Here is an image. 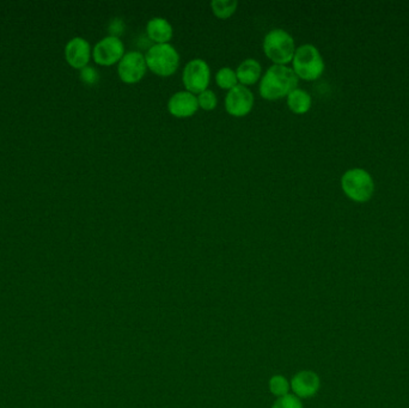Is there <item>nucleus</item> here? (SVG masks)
Segmentation results:
<instances>
[{"label":"nucleus","instance_id":"1","mask_svg":"<svg viewBox=\"0 0 409 408\" xmlns=\"http://www.w3.org/2000/svg\"><path fill=\"white\" fill-rule=\"evenodd\" d=\"M298 81L292 67L273 63L260 79L258 93L265 100H281L298 86Z\"/></svg>","mask_w":409,"mask_h":408},{"label":"nucleus","instance_id":"2","mask_svg":"<svg viewBox=\"0 0 409 408\" xmlns=\"http://www.w3.org/2000/svg\"><path fill=\"white\" fill-rule=\"evenodd\" d=\"M296 49L295 39L291 34L281 28L269 30L262 42V49L266 56L276 65L292 63Z\"/></svg>","mask_w":409,"mask_h":408},{"label":"nucleus","instance_id":"3","mask_svg":"<svg viewBox=\"0 0 409 408\" xmlns=\"http://www.w3.org/2000/svg\"><path fill=\"white\" fill-rule=\"evenodd\" d=\"M292 70L304 81H316L325 72V60L316 46L304 44L296 49L292 59Z\"/></svg>","mask_w":409,"mask_h":408},{"label":"nucleus","instance_id":"4","mask_svg":"<svg viewBox=\"0 0 409 408\" xmlns=\"http://www.w3.org/2000/svg\"><path fill=\"white\" fill-rule=\"evenodd\" d=\"M341 188L347 198L355 203H366L375 193V181L369 171L361 168H352L345 171L341 178Z\"/></svg>","mask_w":409,"mask_h":408},{"label":"nucleus","instance_id":"5","mask_svg":"<svg viewBox=\"0 0 409 408\" xmlns=\"http://www.w3.org/2000/svg\"><path fill=\"white\" fill-rule=\"evenodd\" d=\"M145 60L148 70L161 77H169L180 66V53L171 44L152 45L145 53Z\"/></svg>","mask_w":409,"mask_h":408},{"label":"nucleus","instance_id":"6","mask_svg":"<svg viewBox=\"0 0 409 408\" xmlns=\"http://www.w3.org/2000/svg\"><path fill=\"white\" fill-rule=\"evenodd\" d=\"M182 82L189 93L194 95L203 93L210 86V65L201 58L189 60L182 72Z\"/></svg>","mask_w":409,"mask_h":408},{"label":"nucleus","instance_id":"7","mask_svg":"<svg viewBox=\"0 0 409 408\" xmlns=\"http://www.w3.org/2000/svg\"><path fill=\"white\" fill-rule=\"evenodd\" d=\"M148 71L145 54L139 51H129L125 53L118 61V73L122 82L134 84L144 78Z\"/></svg>","mask_w":409,"mask_h":408},{"label":"nucleus","instance_id":"8","mask_svg":"<svg viewBox=\"0 0 409 408\" xmlns=\"http://www.w3.org/2000/svg\"><path fill=\"white\" fill-rule=\"evenodd\" d=\"M254 93L248 86H238L229 90L225 96V109L235 118L246 116L254 108Z\"/></svg>","mask_w":409,"mask_h":408},{"label":"nucleus","instance_id":"9","mask_svg":"<svg viewBox=\"0 0 409 408\" xmlns=\"http://www.w3.org/2000/svg\"><path fill=\"white\" fill-rule=\"evenodd\" d=\"M125 53V44L121 39L109 35L97 42L93 49V58L101 66H111L118 63Z\"/></svg>","mask_w":409,"mask_h":408},{"label":"nucleus","instance_id":"10","mask_svg":"<svg viewBox=\"0 0 409 408\" xmlns=\"http://www.w3.org/2000/svg\"><path fill=\"white\" fill-rule=\"evenodd\" d=\"M199 109L198 97L187 90L177 91L168 101V111L171 116L178 119H185L194 116Z\"/></svg>","mask_w":409,"mask_h":408},{"label":"nucleus","instance_id":"11","mask_svg":"<svg viewBox=\"0 0 409 408\" xmlns=\"http://www.w3.org/2000/svg\"><path fill=\"white\" fill-rule=\"evenodd\" d=\"M290 386L296 397L310 399L318 393L321 388V379L315 371L302 370L292 377Z\"/></svg>","mask_w":409,"mask_h":408},{"label":"nucleus","instance_id":"12","mask_svg":"<svg viewBox=\"0 0 409 408\" xmlns=\"http://www.w3.org/2000/svg\"><path fill=\"white\" fill-rule=\"evenodd\" d=\"M65 56L67 63L78 70L88 66L91 58V46L83 37H74L66 45Z\"/></svg>","mask_w":409,"mask_h":408},{"label":"nucleus","instance_id":"13","mask_svg":"<svg viewBox=\"0 0 409 408\" xmlns=\"http://www.w3.org/2000/svg\"><path fill=\"white\" fill-rule=\"evenodd\" d=\"M146 34L153 45L170 44L173 36V28L164 17H152L146 24Z\"/></svg>","mask_w":409,"mask_h":408},{"label":"nucleus","instance_id":"14","mask_svg":"<svg viewBox=\"0 0 409 408\" xmlns=\"http://www.w3.org/2000/svg\"><path fill=\"white\" fill-rule=\"evenodd\" d=\"M238 83L242 86H253L261 79L262 66L258 60L254 58L244 59L236 68Z\"/></svg>","mask_w":409,"mask_h":408},{"label":"nucleus","instance_id":"15","mask_svg":"<svg viewBox=\"0 0 409 408\" xmlns=\"http://www.w3.org/2000/svg\"><path fill=\"white\" fill-rule=\"evenodd\" d=\"M286 102H288V107L290 111L301 116V114H306L310 111L311 104H313V98L306 90L296 88L295 90H292L291 93H288V97H286Z\"/></svg>","mask_w":409,"mask_h":408},{"label":"nucleus","instance_id":"16","mask_svg":"<svg viewBox=\"0 0 409 408\" xmlns=\"http://www.w3.org/2000/svg\"><path fill=\"white\" fill-rule=\"evenodd\" d=\"M238 8L237 0H212L211 9L214 16L221 19H228L236 12Z\"/></svg>","mask_w":409,"mask_h":408},{"label":"nucleus","instance_id":"17","mask_svg":"<svg viewBox=\"0 0 409 408\" xmlns=\"http://www.w3.org/2000/svg\"><path fill=\"white\" fill-rule=\"evenodd\" d=\"M216 83L221 89L228 90V91L233 89L240 84L237 78L236 70L229 66L221 67L216 73Z\"/></svg>","mask_w":409,"mask_h":408},{"label":"nucleus","instance_id":"18","mask_svg":"<svg viewBox=\"0 0 409 408\" xmlns=\"http://www.w3.org/2000/svg\"><path fill=\"white\" fill-rule=\"evenodd\" d=\"M269 392L276 395V397H281L288 395V390L291 388L290 382L285 376L274 375L271 377L268 382Z\"/></svg>","mask_w":409,"mask_h":408},{"label":"nucleus","instance_id":"19","mask_svg":"<svg viewBox=\"0 0 409 408\" xmlns=\"http://www.w3.org/2000/svg\"><path fill=\"white\" fill-rule=\"evenodd\" d=\"M196 97H198L199 108L203 111H213L217 108L218 97L213 90L206 89L199 95H196Z\"/></svg>","mask_w":409,"mask_h":408},{"label":"nucleus","instance_id":"20","mask_svg":"<svg viewBox=\"0 0 409 408\" xmlns=\"http://www.w3.org/2000/svg\"><path fill=\"white\" fill-rule=\"evenodd\" d=\"M272 408H303L302 401L293 394L278 397Z\"/></svg>","mask_w":409,"mask_h":408},{"label":"nucleus","instance_id":"21","mask_svg":"<svg viewBox=\"0 0 409 408\" xmlns=\"http://www.w3.org/2000/svg\"><path fill=\"white\" fill-rule=\"evenodd\" d=\"M81 79L88 86H95L100 81L99 71L93 66H86L81 70Z\"/></svg>","mask_w":409,"mask_h":408},{"label":"nucleus","instance_id":"22","mask_svg":"<svg viewBox=\"0 0 409 408\" xmlns=\"http://www.w3.org/2000/svg\"><path fill=\"white\" fill-rule=\"evenodd\" d=\"M109 33L111 36L120 37L123 30H125V22L121 19H111L109 23Z\"/></svg>","mask_w":409,"mask_h":408}]
</instances>
